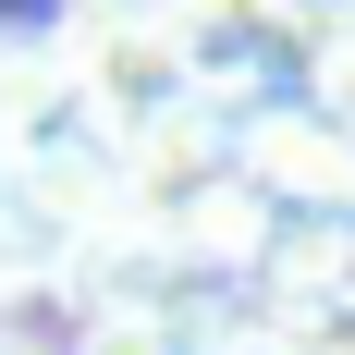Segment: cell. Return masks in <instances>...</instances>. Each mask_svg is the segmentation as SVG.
<instances>
[{
  "label": "cell",
  "mask_w": 355,
  "mask_h": 355,
  "mask_svg": "<svg viewBox=\"0 0 355 355\" xmlns=\"http://www.w3.org/2000/svg\"><path fill=\"white\" fill-rule=\"evenodd\" d=\"M86 12H98V25H159L172 0H86Z\"/></svg>",
  "instance_id": "4"
},
{
  "label": "cell",
  "mask_w": 355,
  "mask_h": 355,
  "mask_svg": "<svg viewBox=\"0 0 355 355\" xmlns=\"http://www.w3.org/2000/svg\"><path fill=\"white\" fill-rule=\"evenodd\" d=\"M62 73H73V98L98 110L123 147H135V135H159L172 110H196V73H184L172 25H86V37L62 49Z\"/></svg>",
  "instance_id": "2"
},
{
  "label": "cell",
  "mask_w": 355,
  "mask_h": 355,
  "mask_svg": "<svg viewBox=\"0 0 355 355\" xmlns=\"http://www.w3.org/2000/svg\"><path fill=\"white\" fill-rule=\"evenodd\" d=\"M98 233H110L98 196H73V184H49V172H12V184H0V294L73 282Z\"/></svg>",
  "instance_id": "3"
},
{
  "label": "cell",
  "mask_w": 355,
  "mask_h": 355,
  "mask_svg": "<svg viewBox=\"0 0 355 355\" xmlns=\"http://www.w3.org/2000/svg\"><path fill=\"white\" fill-rule=\"evenodd\" d=\"M0 355H25V343H12V331H0Z\"/></svg>",
  "instance_id": "6"
},
{
  "label": "cell",
  "mask_w": 355,
  "mask_h": 355,
  "mask_svg": "<svg viewBox=\"0 0 355 355\" xmlns=\"http://www.w3.org/2000/svg\"><path fill=\"white\" fill-rule=\"evenodd\" d=\"M12 172H25V147H12V123H0V184H12Z\"/></svg>",
  "instance_id": "5"
},
{
  "label": "cell",
  "mask_w": 355,
  "mask_h": 355,
  "mask_svg": "<svg viewBox=\"0 0 355 355\" xmlns=\"http://www.w3.org/2000/svg\"><path fill=\"white\" fill-rule=\"evenodd\" d=\"M159 25H172L184 73H196V110H220V123L306 110L331 73V25L306 0H172Z\"/></svg>",
  "instance_id": "1"
}]
</instances>
